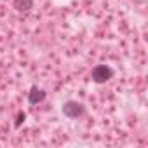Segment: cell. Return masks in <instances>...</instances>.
Here are the masks:
<instances>
[{"mask_svg":"<svg viewBox=\"0 0 148 148\" xmlns=\"http://www.w3.org/2000/svg\"><path fill=\"white\" fill-rule=\"evenodd\" d=\"M61 112H63L64 117H68V119H71V120L82 119V117L87 115L86 106H84L80 101H75V99H68V101H64L63 106H61Z\"/></svg>","mask_w":148,"mask_h":148,"instance_id":"cell-1","label":"cell"},{"mask_svg":"<svg viewBox=\"0 0 148 148\" xmlns=\"http://www.w3.org/2000/svg\"><path fill=\"white\" fill-rule=\"evenodd\" d=\"M113 75H115V71H113L112 66H108V64H96L92 68V71H91V80L94 84H105L110 79H113Z\"/></svg>","mask_w":148,"mask_h":148,"instance_id":"cell-2","label":"cell"},{"mask_svg":"<svg viewBox=\"0 0 148 148\" xmlns=\"http://www.w3.org/2000/svg\"><path fill=\"white\" fill-rule=\"evenodd\" d=\"M47 92L44 89H40L38 86H32L30 92H28V103L30 105H40L42 101H45Z\"/></svg>","mask_w":148,"mask_h":148,"instance_id":"cell-3","label":"cell"},{"mask_svg":"<svg viewBox=\"0 0 148 148\" xmlns=\"http://www.w3.org/2000/svg\"><path fill=\"white\" fill-rule=\"evenodd\" d=\"M12 7L19 12H28L33 9V0H12Z\"/></svg>","mask_w":148,"mask_h":148,"instance_id":"cell-4","label":"cell"},{"mask_svg":"<svg viewBox=\"0 0 148 148\" xmlns=\"http://www.w3.org/2000/svg\"><path fill=\"white\" fill-rule=\"evenodd\" d=\"M26 120V113L25 112H18L16 115V122H14V127H21V124Z\"/></svg>","mask_w":148,"mask_h":148,"instance_id":"cell-5","label":"cell"}]
</instances>
